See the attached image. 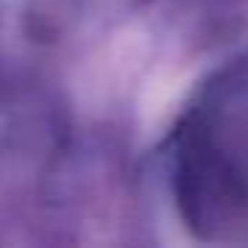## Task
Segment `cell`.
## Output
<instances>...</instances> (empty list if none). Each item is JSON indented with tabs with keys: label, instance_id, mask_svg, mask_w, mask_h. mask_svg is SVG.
Segmentation results:
<instances>
[{
	"label": "cell",
	"instance_id": "1",
	"mask_svg": "<svg viewBox=\"0 0 248 248\" xmlns=\"http://www.w3.org/2000/svg\"><path fill=\"white\" fill-rule=\"evenodd\" d=\"M167 170L193 236L248 245V56L196 91L170 135Z\"/></svg>",
	"mask_w": 248,
	"mask_h": 248
}]
</instances>
